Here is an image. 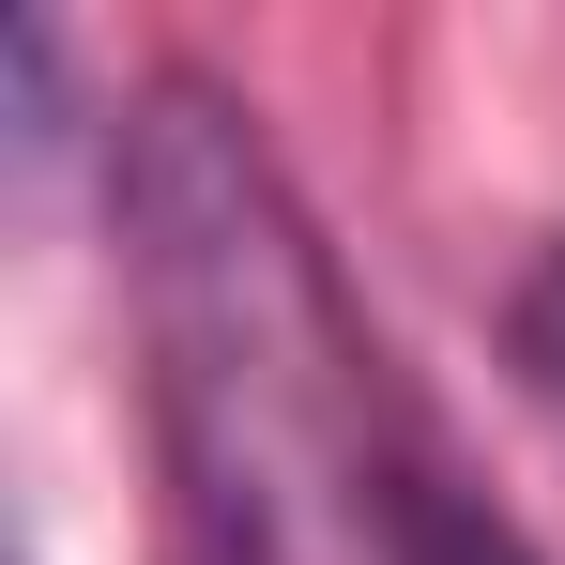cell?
I'll use <instances>...</instances> for the list:
<instances>
[{
  "instance_id": "1",
  "label": "cell",
  "mask_w": 565,
  "mask_h": 565,
  "mask_svg": "<svg viewBox=\"0 0 565 565\" xmlns=\"http://www.w3.org/2000/svg\"><path fill=\"white\" fill-rule=\"evenodd\" d=\"M122 260L184 565H413L428 459L382 444V352L214 77H153L122 122Z\"/></svg>"
},
{
  "instance_id": "3",
  "label": "cell",
  "mask_w": 565,
  "mask_h": 565,
  "mask_svg": "<svg viewBox=\"0 0 565 565\" xmlns=\"http://www.w3.org/2000/svg\"><path fill=\"white\" fill-rule=\"evenodd\" d=\"M520 367H535V397L565 413V260H535V276H520Z\"/></svg>"
},
{
  "instance_id": "2",
  "label": "cell",
  "mask_w": 565,
  "mask_h": 565,
  "mask_svg": "<svg viewBox=\"0 0 565 565\" xmlns=\"http://www.w3.org/2000/svg\"><path fill=\"white\" fill-rule=\"evenodd\" d=\"M413 565H535V551H520L489 504H459V489L428 473V489H413Z\"/></svg>"
}]
</instances>
